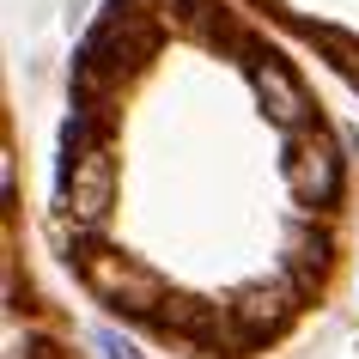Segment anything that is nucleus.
<instances>
[{"label": "nucleus", "mask_w": 359, "mask_h": 359, "mask_svg": "<svg viewBox=\"0 0 359 359\" xmlns=\"http://www.w3.org/2000/svg\"><path fill=\"white\" fill-rule=\"evenodd\" d=\"M67 219L74 226H97L104 213H110V201H116V158H110V147H86V152H74L67 158Z\"/></svg>", "instance_id": "nucleus-1"}, {"label": "nucleus", "mask_w": 359, "mask_h": 359, "mask_svg": "<svg viewBox=\"0 0 359 359\" xmlns=\"http://www.w3.org/2000/svg\"><path fill=\"white\" fill-rule=\"evenodd\" d=\"M280 170H286V189L299 195V201H329V195L341 189V158H335V147H329L317 128L292 134Z\"/></svg>", "instance_id": "nucleus-2"}, {"label": "nucleus", "mask_w": 359, "mask_h": 359, "mask_svg": "<svg viewBox=\"0 0 359 359\" xmlns=\"http://www.w3.org/2000/svg\"><path fill=\"white\" fill-rule=\"evenodd\" d=\"M86 280H92L97 299L128 304V311H152V304L165 299V280L140 262H122V256H86Z\"/></svg>", "instance_id": "nucleus-3"}, {"label": "nucleus", "mask_w": 359, "mask_h": 359, "mask_svg": "<svg viewBox=\"0 0 359 359\" xmlns=\"http://www.w3.org/2000/svg\"><path fill=\"white\" fill-rule=\"evenodd\" d=\"M256 92H262L268 116H274L280 128H304V122H311V97H304V86H299V74H292V67L262 61V67H256Z\"/></svg>", "instance_id": "nucleus-4"}, {"label": "nucleus", "mask_w": 359, "mask_h": 359, "mask_svg": "<svg viewBox=\"0 0 359 359\" xmlns=\"http://www.w3.org/2000/svg\"><path fill=\"white\" fill-rule=\"evenodd\" d=\"M97 353H104V359H140V347H134V341H122V335H116V329H97Z\"/></svg>", "instance_id": "nucleus-5"}]
</instances>
